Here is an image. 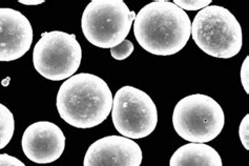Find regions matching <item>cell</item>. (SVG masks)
I'll list each match as a JSON object with an SVG mask.
<instances>
[{"label": "cell", "mask_w": 249, "mask_h": 166, "mask_svg": "<svg viewBox=\"0 0 249 166\" xmlns=\"http://www.w3.org/2000/svg\"><path fill=\"white\" fill-rule=\"evenodd\" d=\"M134 35L150 54L172 56L185 48L192 35V21L174 2L156 0L136 15Z\"/></svg>", "instance_id": "obj_1"}, {"label": "cell", "mask_w": 249, "mask_h": 166, "mask_svg": "<svg viewBox=\"0 0 249 166\" xmlns=\"http://www.w3.org/2000/svg\"><path fill=\"white\" fill-rule=\"evenodd\" d=\"M56 105L59 116L68 124L77 129H91L109 116L113 94L103 79L81 73L62 83Z\"/></svg>", "instance_id": "obj_2"}, {"label": "cell", "mask_w": 249, "mask_h": 166, "mask_svg": "<svg viewBox=\"0 0 249 166\" xmlns=\"http://www.w3.org/2000/svg\"><path fill=\"white\" fill-rule=\"evenodd\" d=\"M192 36L203 52L214 58L237 56L243 44L242 28L237 18L219 5H209L196 15Z\"/></svg>", "instance_id": "obj_3"}, {"label": "cell", "mask_w": 249, "mask_h": 166, "mask_svg": "<svg viewBox=\"0 0 249 166\" xmlns=\"http://www.w3.org/2000/svg\"><path fill=\"white\" fill-rule=\"evenodd\" d=\"M136 15L123 0H93L82 14L83 35L97 48L113 49L125 40Z\"/></svg>", "instance_id": "obj_4"}, {"label": "cell", "mask_w": 249, "mask_h": 166, "mask_svg": "<svg viewBox=\"0 0 249 166\" xmlns=\"http://www.w3.org/2000/svg\"><path fill=\"white\" fill-rule=\"evenodd\" d=\"M177 134L191 143H206L217 138L224 128L221 105L212 97L194 94L177 103L173 112Z\"/></svg>", "instance_id": "obj_5"}, {"label": "cell", "mask_w": 249, "mask_h": 166, "mask_svg": "<svg viewBox=\"0 0 249 166\" xmlns=\"http://www.w3.org/2000/svg\"><path fill=\"white\" fill-rule=\"evenodd\" d=\"M82 49L74 34L61 31L42 33L33 51V64L45 79L61 81L76 74Z\"/></svg>", "instance_id": "obj_6"}, {"label": "cell", "mask_w": 249, "mask_h": 166, "mask_svg": "<svg viewBox=\"0 0 249 166\" xmlns=\"http://www.w3.org/2000/svg\"><path fill=\"white\" fill-rule=\"evenodd\" d=\"M111 119L117 131L128 139L149 136L158 124V111L153 99L146 92L123 86L113 98Z\"/></svg>", "instance_id": "obj_7"}, {"label": "cell", "mask_w": 249, "mask_h": 166, "mask_svg": "<svg viewBox=\"0 0 249 166\" xmlns=\"http://www.w3.org/2000/svg\"><path fill=\"white\" fill-rule=\"evenodd\" d=\"M21 145L29 160L37 164H49L58 160L63 154L65 136L58 125L39 121L24 130Z\"/></svg>", "instance_id": "obj_8"}, {"label": "cell", "mask_w": 249, "mask_h": 166, "mask_svg": "<svg viewBox=\"0 0 249 166\" xmlns=\"http://www.w3.org/2000/svg\"><path fill=\"white\" fill-rule=\"evenodd\" d=\"M143 154L139 144L123 136H107L91 144L83 166H140Z\"/></svg>", "instance_id": "obj_9"}, {"label": "cell", "mask_w": 249, "mask_h": 166, "mask_svg": "<svg viewBox=\"0 0 249 166\" xmlns=\"http://www.w3.org/2000/svg\"><path fill=\"white\" fill-rule=\"evenodd\" d=\"M34 32L22 13L0 8V61L9 62L21 58L31 49Z\"/></svg>", "instance_id": "obj_10"}, {"label": "cell", "mask_w": 249, "mask_h": 166, "mask_svg": "<svg viewBox=\"0 0 249 166\" xmlns=\"http://www.w3.org/2000/svg\"><path fill=\"white\" fill-rule=\"evenodd\" d=\"M169 166H223L221 156L204 143H188L177 149Z\"/></svg>", "instance_id": "obj_11"}, {"label": "cell", "mask_w": 249, "mask_h": 166, "mask_svg": "<svg viewBox=\"0 0 249 166\" xmlns=\"http://www.w3.org/2000/svg\"><path fill=\"white\" fill-rule=\"evenodd\" d=\"M15 130V120L12 111L0 103V149L4 148L12 140Z\"/></svg>", "instance_id": "obj_12"}, {"label": "cell", "mask_w": 249, "mask_h": 166, "mask_svg": "<svg viewBox=\"0 0 249 166\" xmlns=\"http://www.w3.org/2000/svg\"><path fill=\"white\" fill-rule=\"evenodd\" d=\"M134 50L135 48H134L133 42L125 39V40L121 42L119 45L110 49V54H111V57L116 59V60H124V59L128 58L133 54Z\"/></svg>", "instance_id": "obj_13"}, {"label": "cell", "mask_w": 249, "mask_h": 166, "mask_svg": "<svg viewBox=\"0 0 249 166\" xmlns=\"http://www.w3.org/2000/svg\"><path fill=\"white\" fill-rule=\"evenodd\" d=\"M174 3L183 11H201L211 5L212 0H175Z\"/></svg>", "instance_id": "obj_14"}, {"label": "cell", "mask_w": 249, "mask_h": 166, "mask_svg": "<svg viewBox=\"0 0 249 166\" xmlns=\"http://www.w3.org/2000/svg\"><path fill=\"white\" fill-rule=\"evenodd\" d=\"M239 136L241 142L246 150L249 149V115H246L242 120L239 128Z\"/></svg>", "instance_id": "obj_15"}, {"label": "cell", "mask_w": 249, "mask_h": 166, "mask_svg": "<svg viewBox=\"0 0 249 166\" xmlns=\"http://www.w3.org/2000/svg\"><path fill=\"white\" fill-rule=\"evenodd\" d=\"M241 82L246 92V94L249 92V56L245 58V60L242 64L241 68Z\"/></svg>", "instance_id": "obj_16"}, {"label": "cell", "mask_w": 249, "mask_h": 166, "mask_svg": "<svg viewBox=\"0 0 249 166\" xmlns=\"http://www.w3.org/2000/svg\"><path fill=\"white\" fill-rule=\"evenodd\" d=\"M0 166H25V164L9 154H0Z\"/></svg>", "instance_id": "obj_17"}, {"label": "cell", "mask_w": 249, "mask_h": 166, "mask_svg": "<svg viewBox=\"0 0 249 166\" xmlns=\"http://www.w3.org/2000/svg\"><path fill=\"white\" fill-rule=\"evenodd\" d=\"M19 3L24 5H38L44 3V0H19Z\"/></svg>", "instance_id": "obj_18"}, {"label": "cell", "mask_w": 249, "mask_h": 166, "mask_svg": "<svg viewBox=\"0 0 249 166\" xmlns=\"http://www.w3.org/2000/svg\"><path fill=\"white\" fill-rule=\"evenodd\" d=\"M10 80H11V78H10V77H8L6 79H4V80L2 81V85H3V86H6V85H8V84L10 83Z\"/></svg>", "instance_id": "obj_19"}]
</instances>
